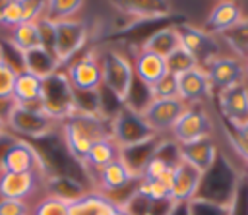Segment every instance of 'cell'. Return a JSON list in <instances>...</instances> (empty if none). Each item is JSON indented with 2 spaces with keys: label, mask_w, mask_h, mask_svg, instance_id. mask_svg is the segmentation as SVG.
Segmentation results:
<instances>
[{
  "label": "cell",
  "mask_w": 248,
  "mask_h": 215,
  "mask_svg": "<svg viewBox=\"0 0 248 215\" xmlns=\"http://www.w3.org/2000/svg\"><path fill=\"white\" fill-rule=\"evenodd\" d=\"M60 134L70 157L81 163L85 153L95 141L103 138H110V126L107 116L74 112L60 122Z\"/></svg>",
  "instance_id": "obj_1"
},
{
  "label": "cell",
  "mask_w": 248,
  "mask_h": 215,
  "mask_svg": "<svg viewBox=\"0 0 248 215\" xmlns=\"http://www.w3.org/2000/svg\"><path fill=\"white\" fill-rule=\"evenodd\" d=\"M97 56L101 66L103 91H107L116 103L124 105L136 81L132 58L116 46H105L101 52H97Z\"/></svg>",
  "instance_id": "obj_2"
},
{
  "label": "cell",
  "mask_w": 248,
  "mask_h": 215,
  "mask_svg": "<svg viewBox=\"0 0 248 215\" xmlns=\"http://www.w3.org/2000/svg\"><path fill=\"white\" fill-rule=\"evenodd\" d=\"M240 174V169L225 153L219 151V157L215 159L213 167L203 172L196 198L219 205H229Z\"/></svg>",
  "instance_id": "obj_3"
},
{
  "label": "cell",
  "mask_w": 248,
  "mask_h": 215,
  "mask_svg": "<svg viewBox=\"0 0 248 215\" xmlns=\"http://www.w3.org/2000/svg\"><path fill=\"white\" fill-rule=\"evenodd\" d=\"M41 107H43V112L48 114L50 118H54L56 122H62L70 114L76 112L74 87H72L64 68L43 79Z\"/></svg>",
  "instance_id": "obj_4"
},
{
  "label": "cell",
  "mask_w": 248,
  "mask_h": 215,
  "mask_svg": "<svg viewBox=\"0 0 248 215\" xmlns=\"http://www.w3.org/2000/svg\"><path fill=\"white\" fill-rule=\"evenodd\" d=\"M0 172H37L43 178L48 174L41 151L21 138H10L2 147Z\"/></svg>",
  "instance_id": "obj_5"
},
{
  "label": "cell",
  "mask_w": 248,
  "mask_h": 215,
  "mask_svg": "<svg viewBox=\"0 0 248 215\" xmlns=\"http://www.w3.org/2000/svg\"><path fill=\"white\" fill-rule=\"evenodd\" d=\"M6 126L10 134L19 136L21 139H43L54 136V132H60V122H56L43 110H31L17 105L6 116Z\"/></svg>",
  "instance_id": "obj_6"
},
{
  "label": "cell",
  "mask_w": 248,
  "mask_h": 215,
  "mask_svg": "<svg viewBox=\"0 0 248 215\" xmlns=\"http://www.w3.org/2000/svg\"><path fill=\"white\" fill-rule=\"evenodd\" d=\"M87 39H89V23L87 21L74 17V19L56 23V37H54L52 52L62 68H66L74 58H78V54L87 45Z\"/></svg>",
  "instance_id": "obj_7"
},
{
  "label": "cell",
  "mask_w": 248,
  "mask_h": 215,
  "mask_svg": "<svg viewBox=\"0 0 248 215\" xmlns=\"http://www.w3.org/2000/svg\"><path fill=\"white\" fill-rule=\"evenodd\" d=\"M108 126H110V138L116 141V145L120 149L132 147V145L141 143V141L149 139L151 136H155L147 128V124L143 122V118L140 116V112L132 110L126 105H120L110 114Z\"/></svg>",
  "instance_id": "obj_8"
},
{
  "label": "cell",
  "mask_w": 248,
  "mask_h": 215,
  "mask_svg": "<svg viewBox=\"0 0 248 215\" xmlns=\"http://www.w3.org/2000/svg\"><path fill=\"white\" fill-rule=\"evenodd\" d=\"M213 132H215L213 118L207 112V108L200 105V107H188L184 110V114L174 124L169 138L176 145H188L205 138H213Z\"/></svg>",
  "instance_id": "obj_9"
},
{
  "label": "cell",
  "mask_w": 248,
  "mask_h": 215,
  "mask_svg": "<svg viewBox=\"0 0 248 215\" xmlns=\"http://www.w3.org/2000/svg\"><path fill=\"white\" fill-rule=\"evenodd\" d=\"M188 105H184L180 99H153L141 112L140 116L147 124V128L155 136H167L172 132L174 124L178 118L184 114Z\"/></svg>",
  "instance_id": "obj_10"
},
{
  "label": "cell",
  "mask_w": 248,
  "mask_h": 215,
  "mask_svg": "<svg viewBox=\"0 0 248 215\" xmlns=\"http://www.w3.org/2000/svg\"><path fill=\"white\" fill-rule=\"evenodd\" d=\"M93 180L97 182L95 190L105 194L108 200H114L122 192L132 194L140 182V178L126 167V163L122 159H116L110 165H107L105 169H101L93 176Z\"/></svg>",
  "instance_id": "obj_11"
},
{
  "label": "cell",
  "mask_w": 248,
  "mask_h": 215,
  "mask_svg": "<svg viewBox=\"0 0 248 215\" xmlns=\"http://www.w3.org/2000/svg\"><path fill=\"white\" fill-rule=\"evenodd\" d=\"M176 29H178V37H180V46L196 58L198 66L205 68L215 56L221 54L219 46L215 43V35L203 31L202 27H196L190 23H178Z\"/></svg>",
  "instance_id": "obj_12"
},
{
  "label": "cell",
  "mask_w": 248,
  "mask_h": 215,
  "mask_svg": "<svg viewBox=\"0 0 248 215\" xmlns=\"http://www.w3.org/2000/svg\"><path fill=\"white\" fill-rule=\"evenodd\" d=\"M64 72L76 91H99L101 89V66H99L97 50L93 48L74 58L64 68Z\"/></svg>",
  "instance_id": "obj_13"
},
{
  "label": "cell",
  "mask_w": 248,
  "mask_h": 215,
  "mask_svg": "<svg viewBox=\"0 0 248 215\" xmlns=\"http://www.w3.org/2000/svg\"><path fill=\"white\" fill-rule=\"evenodd\" d=\"M178 83V99L188 107H203L205 101L215 97V91L209 83V77L202 66L190 68L176 76Z\"/></svg>",
  "instance_id": "obj_14"
},
{
  "label": "cell",
  "mask_w": 248,
  "mask_h": 215,
  "mask_svg": "<svg viewBox=\"0 0 248 215\" xmlns=\"http://www.w3.org/2000/svg\"><path fill=\"white\" fill-rule=\"evenodd\" d=\"M213 91L229 89L238 83H244V62L234 54H219L205 68Z\"/></svg>",
  "instance_id": "obj_15"
},
{
  "label": "cell",
  "mask_w": 248,
  "mask_h": 215,
  "mask_svg": "<svg viewBox=\"0 0 248 215\" xmlns=\"http://www.w3.org/2000/svg\"><path fill=\"white\" fill-rule=\"evenodd\" d=\"M215 99H217L221 118L231 128H236L244 120H248V85L246 83H238L234 87L215 91Z\"/></svg>",
  "instance_id": "obj_16"
},
{
  "label": "cell",
  "mask_w": 248,
  "mask_h": 215,
  "mask_svg": "<svg viewBox=\"0 0 248 215\" xmlns=\"http://www.w3.org/2000/svg\"><path fill=\"white\" fill-rule=\"evenodd\" d=\"M203 172L196 167L178 161L172 169V182H170V200L174 203H188L196 198Z\"/></svg>",
  "instance_id": "obj_17"
},
{
  "label": "cell",
  "mask_w": 248,
  "mask_h": 215,
  "mask_svg": "<svg viewBox=\"0 0 248 215\" xmlns=\"http://www.w3.org/2000/svg\"><path fill=\"white\" fill-rule=\"evenodd\" d=\"M41 182L43 176L37 172H0V200H25Z\"/></svg>",
  "instance_id": "obj_18"
},
{
  "label": "cell",
  "mask_w": 248,
  "mask_h": 215,
  "mask_svg": "<svg viewBox=\"0 0 248 215\" xmlns=\"http://www.w3.org/2000/svg\"><path fill=\"white\" fill-rule=\"evenodd\" d=\"M244 17H246L244 8L240 4H236L232 0H223V2H217L211 8V12H209L207 19L203 21L202 29L211 33V35H221V33L229 31L231 27L238 25Z\"/></svg>",
  "instance_id": "obj_19"
},
{
  "label": "cell",
  "mask_w": 248,
  "mask_h": 215,
  "mask_svg": "<svg viewBox=\"0 0 248 215\" xmlns=\"http://www.w3.org/2000/svg\"><path fill=\"white\" fill-rule=\"evenodd\" d=\"M132 66H134V76L140 83H143L145 87H153L159 79H163L169 72H167V62L163 56H157L153 52L141 50L138 48L134 52L132 58Z\"/></svg>",
  "instance_id": "obj_20"
},
{
  "label": "cell",
  "mask_w": 248,
  "mask_h": 215,
  "mask_svg": "<svg viewBox=\"0 0 248 215\" xmlns=\"http://www.w3.org/2000/svg\"><path fill=\"white\" fill-rule=\"evenodd\" d=\"M41 184H43L46 196L62 200L66 203H74L89 192V188L81 180L68 176V174H46Z\"/></svg>",
  "instance_id": "obj_21"
},
{
  "label": "cell",
  "mask_w": 248,
  "mask_h": 215,
  "mask_svg": "<svg viewBox=\"0 0 248 215\" xmlns=\"http://www.w3.org/2000/svg\"><path fill=\"white\" fill-rule=\"evenodd\" d=\"M41 91H43V79L17 70L16 81H14V91L12 99L17 107L31 108V110H43L41 107Z\"/></svg>",
  "instance_id": "obj_22"
},
{
  "label": "cell",
  "mask_w": 248,
  "mask_h": 215,
  "mask_svg": "<svg viewBox=\"0 0 248 215\" xmlns=\"http://www.w3.org/2000/svg\"><path fill=\"white\" fill-rule=\"evenodd\" d=\"M178 155H180V161L205 172L213 167L215 159L219 157V147L213 138H205L188 145H178Z\"/></svg>",
  "instance_id": "obj_23"
},
{
  "label": "cell",
  "mask_w": 248,
  "mask_h": 215,
  "mask_svg": "<svg viewBox=\"0 0 248 215\" xmlns=\"http://www.w3.org/2000/svg\"><path fill=\"white\" fill-rule=\"evenodd\" d=\"M116 159H120V147L116 145V141L112 138H103L89 147V151L85 153V157L79 165L93 178L101 169H105L107 165H110Z\"/></svg>",
  "instance_id": "obj_24"
},
{
  "label": "cell",
  "mask_w": 248,
  "mask_h": 215,
  "mask_svg": "<svg viewBox=\"0 0 248 215\" xmlns=\"http://www.w3.org/2000/svg\"><path fill=\"white\" fill-rule=\"evenodd\" d=\"M163 139H165L163 136H151L149 139H145V141H141V143H136V145H132V147H124V149H120V159L126 163V167H128L138 178H141L145 165H147V163L153 159V155L159 151Z\"/></svg>",
  "instance_id": "obj_25"
},
{
  "label": "cell",
  "mask_w": 248,
  "mask_h": 215,
  "mask_svg": "<svg viewBox=\"0 0 248 215\" xmlns=\"http://www.w3.org/2000/svg\"><path fill=\"white\" fill-rule=\"evenodd\" d=\"M19 58H21V68L19 70H23V72H27V74H31L39 79H45V77L56 74L58 70H62L54 52H50L43 46L27 50V52L19 54Z\"/></svg>",
  "instance_id": "obj_26"
},
{
  "label": "cell",
  "mask_w": 248,
  "mask_h": 215,
  "mask_svg": "<svg viewBox=\"0 0 248 215\" xmlns=\"http://www.w3.org/2000/svg\"><path fill=\"white\" fill-rule=\"evenodd\" d=\"M141 50L153 52L157 56H170L174 50L180 48V37H178V29L176 25H167V27H159L153 33H149L143 43L140 45Z\"/></svg>",
  "instance_id": "obj_27"
},
{
  "label": "cell",
  "mask_w": 248,
  "mask_h": 215,
  "mask_svg": "<svg viewBox=\"0 0 248 215\" xmlns=\"http://www.w3.org/2000/svg\"><path fill=\"white\" fill-rule=\"evenodd\" d=\"M112 6L122 10V14L138 17V19H143V21L145 19L151 21V19L169 17L172 14L169 2H155V0H149V2H116Z\"/></svg>",
  "instance_id": "obj_28"
},
{
  "label": "cell",
  "mask_w": 248,
  "mask_h": 215,
  "mask_svg": "<svg viewBox=\"0 0 248 215\" xmlns=\"http://www.w3.org/2000/svg\"><path fill=\"white\" fill-rule=\"evenodd\" d=\"M114 205L105 194L89 190L83 198L70 203V215H108Z\"/></svg>",
  "instance_id": "obj_29"
},
{
  "label": "cell",
  "mask_w": 248,
  "mask_h": 215,
  "mask_svg": "<svg viewBox=\"0 0 248 215\" xmlns=\"http://www.w3.org/2000/svg\"><path fill=\"white\" fill-rule=\"evenodd\" d=\"M10 37V45L17 50V54H23L27 50H33L37 46H41L39 41V31H37V21L35 23H19L17 27L8 31Z\"/></svg>",
  "instance_id": "obj_30"
},
{
  "label": "cell",
  "mask_w": 248,
  "mask_h": 215,
  "mask_svg": "<svg viewBox=\"0 0 248 215\" xmlns=\"http://www.w3.org/2000/svg\"><path fill=\"white\" fill-rule=\"evenodd\" d=\"M219 37L227 43V46L234 52L236 58H240L242 62L248 58V17H244L238 25L221 33Z\"/></svg>",
  "instance_id": "obj_31"
},
{
  "label": "cell",
  "mask_w": 248,
  "mask_h": 215,
  "mask_svg": "<svg viewBox=\"0 0 248 215\" xmlns=\"http://www.w3.org/2000/svg\"><path fill=\"white\" fill-rule=\"evenodd\" d=\"M85 4L81 0H48L45 2V15L46 19L58 23L66 19H74Z\"/></svg>",
  "instance_id": "obj_32"
},
{
  "label": "cell",
  "mask_w": 248,
  "mask_h": 215,
  "mask_svg": "<svg viewBox=\"0 0 248 215\" xmlns=\"http://www.w3.org/2000/svg\"><path fill=\"white\" fill-rule=\"evenodd\" d=\"M227 215H248V178L244 174L238 178L234 194L227 205Z\"/></svg>",
  "instance_id": "obj_33"
},
{
  "label": "cell",
  "mask_w": 248,
  "mask_h": 215,
  "mask_svg": "<svg viewBox=\"0 0 248 215\" xmlns=\"http://www.w3.org/2000/svg\"><path fill=\"white\" fill-rule=\"evenodd\" d=\"M165 62H167V72L172 74V76H178V74H182V72H186V70L198 66L196 58H194L188 50H184L182 46H180L178 50H174L170 56H167Z\"/></svg>",
  "instance_id": "obj_34"
},
{
  "label": "cell",
  "mask_w": 248,
  "mask_h": 215,
  "mask_svg": "<svg viewBox=\"0 0 248 215\" xmlns=\"http://www.w3.org/2000/svg\"><path fill=\"white\" fill-rule=\"evenodd\" d=\"M33 215H70V203L45 196L33 209Z\"/></svg>",
  "instance_id": "obj_35"
},
{
  "label": "cell",
  "mask_w": 248,
  "mask_h": 215,
  "mask_svg": "<svg viewBox=\"0 0 248 215\" xmlns=\"http://www.w3.org/2000/svg\"><path fill=\"white\" fill-rule=\"evenodd\" d=\"M16 76H17V68H14V64L8 58H2L0 60V99L12 97Z\"/></svg>",
  "instance_id": "obj_36"
},
{
  "label": "cell",
  "mask_w": 248,
  "mask_h": 215,
  "mask_svg": "<svg viewBox=\"0 0 248 215\" xmlns=\"http://www.w3.org/2000/svg\"><path fill=\"white\" fill-rule=\"evenodd\" d=\"M151 95H153V99H178L176 76L167 74L163 79H159V81L151 87Z\"/></svg>",
  "instance_id": "obj_37"
},
{
  "label": "cell",
  "mask_w": 248,
  "mask_h": 215,
  "mask_svg": "<svg viewBox=\"0 0 248 215\" xmlns=\"http://www.w3.org/2000/svg\"><path fill=\"white\" fill-rule=\"evenodd\" d=\"M223 134H225V138H227L231 149H232V151L236 153V157L242 161V165L248 167V141H244L225 120H223Z\"/></svg>",
  "instance_id": "obj_38"
},
{
  "label": "cell",
  "mask_w": 248,
  "mask_h": 215,
  "mask_svg": "<svg viewBox=\"0 0 248 215\" xmlns=\"http://www.w3.org/2000/svg\"><path fill=\"white\" fill-rule=\"evenodd\" d=\"M19 23H23V10H21V0H8L2 19H0V27L4 29H14Z\"/></svg>",
  "instance_id": "obj_39"
},
{
  "label": "cell",
  "mask_w": 248,
  "mask_h": 215,
  "mask_svg": "<svg viewBox=\"0 0 248 215\" xmlns=\"http://www.w3.org/2000/svg\"><path fill=\"white\" fill-rule=\"evenodd\" d=\"M188 211L190 215H227V205H219V203L194 198L192 201H188Z\"/></svg>",
  "instance_id": "obj_40"
},
{
  "label": "cell",
  "mask_w": 248,
  "mask_h": 215,
  "mask_svg": "<svg viewBox=\"0 0 248 215\" xmlns=\"http://www.w3.org/2000/svg\"><path fill=\"white\" fill-rule=\"evenodd\" d=\"M37 31H39L41 46L52 52L54 37H56V23H54V21H50V19H46V17H41V19L37 21Z\"/></svg>",
  "instance_id": "obj_41"
},
{
  "label": "cell",
  "mask_w": 248,
  "mask_h": 215,
  "mask_svg": "<svg viewBox=\"0 0 248 215\" xmlns=\"http://www.w3.org/2000/svg\"><path fill=\"white\" fill-rule=\"evenodd\" d=\"M23 10V23H35L45 15V2L43 0H21Z\"/></svg>",
  "instance_id": "obj_42"
},
{
  "label": "cell",
  "mask_w": 248,
  "mask_h": 215,
  "mask_svg": "<svg viewBox=\"0 0 248 215\" xmlns=\"http://www.w3.org/2000/svg\"><path fill=\"white\" fill-rule=\"evenodd\" d=\"M0 215H31L25 200H0Z\"/></svg>",
  "instance_id": "obj_43"
},
{
  "label": "cell",
  "mask_w": 248,
  "mask_h": 215,
  "mask_svg": "<svg viewBox=\"0 0 248 215\" xmlns=\"http://www.w3.org/2000/svg\"><path fill=\"white\" fill-rule=\"evenodd\" d=\"M167 215H190L188 203H172V207L167 211Z\"/></svg>",
  "instance_id": "obj_44"
},
{
  "label": "cell",
  "mask_w": 248,
  "mask_h": 215,
  "mask_svg": "<svg viewBox=\"0 0 248 215\" xmlns=\"http://www.w3.org/2000/svg\"><path fill=\"white\" fill-rule=\"evenodd\" d=\"M232 130H234L244 141H248V120H244L240 126H236V128H232Z\"/></svg>",
  "instance_id": "obj_45"
},
{
  "label": "cell",
  "mask_w": 248,
  "mask_h": 215,
  "mask_svg": "<svg viewBox=\"0 0 248 215\" xmlns=\"http://www.w3.org/2000/svg\"><path fill=\"white\" fill-rule=\"evenodd\" d=\"M108 215H130V213H128L122 205H114V207H112V211H110Z\"/></svg>",
  "instance_id": "obj_46"
},
{
  "label": "cell",
  "mask_w": 248,
  "mask_h": 215,
  "mask_svg": "<svg viewBox=\"0 0 248 215\" xmlns=\"http://www.w3.org/2000/svg\"><path fill=\"white\" fill-rule=\"evenodd\" d=\"M4 136H8V126H6V120L0 116V138H4Z\"/></svg>",
  "instance_id": "obj_47"
},
{
  "label": "cell",
  "mask_w": 248,
  "mask_h": 215,
  "mask_svg": "<svg viewBox=\"0 0 248 215\" xmlns=\"http://www.w3.org/2000/svg\"><path fill=\"white\" fill-rule=\"evenodd\" d=\"M8 0H0V19H2V14H4V8H6Z\"/></svg>",
  "instance_id": "obj_48"
},
{
  "label": "cell",
  "mask_w": 248,
  "mask_h": 215,
  "mask_svg": "<svg viewBox=\"0 0 248 215\" xmlns=\"http://www.w3.org/2000/svg\"><path fill=\"white\" fill-rule=\"evenodd\" d=\"M244 79H248V58L244 60Z\"/></svg>",
  "instance_id": "obj_49"
},
{
  "label": "cell",
  "mask_w": 248,
  "mask_h": 215,
  "mask_svg": "<svg viewBox=\"0 0 248 215\" xmlns=\"http://www.w3.org/2000/svg\"><path fill=\"white\" fill-rule=\"evenodd\" d=\"M240 170H242V174H244V176H246V178H248V167H242V169H240Z\"/></svg>",
  "instance_id": "obj_50"
},
{
  "label": "cell",
  "mask_w": 248,
  "mask_h": 215,
  "mask_svg": "<svg viewBox=\"0 0 248 215\" xmlns=\"http://www.w3.org/2000/svg\"><path fill=\"white\" fill-rule=\"evenodd\" d=\"M2 58H6V54H4V46L0 45V60H2Z\"/></svg>",
  "instance_id": "obj_51"
}]
</instances>
